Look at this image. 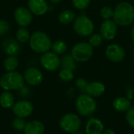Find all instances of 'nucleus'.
<instances>
[{
  "instance_id": "f257e3e1",
  "label": "nucleus",
  "mask_w": 134,
  "mask_h": 134,
  "mask_svg": "<svg viewBox=\"0 0 134 134\" xmlns=\"http://www.w3.org/2000/svg\"><path fill=\"white\" fill-rule=\"evenodd\" d=\"M114 21L121 26H128L134 21V7L127 2H122L114 10Z\"/></svg>"
},
{
  "instance_id": "f03ea898",
  "label": "nucleus",
  "mask_w": 134,
  "mask_h": 134,
  "mask_svg": "<svg viewBox=\"0 0 134 134\" xmlns=\"http://www.w3.org/2000/svg\"><path fill=\"white\" fill-rule=\"evenodd\" d=\"M29 44L31 49L34 52L37 53H44L50 49L53 43L46 33L37 31L31 35Z\"/></svg>"
},
{
  "instance_id": "7ed1b4c3",
  "label": "nucleus",
  "mask_w": 134,
  "mask_h": 134,
  "mask_svg": "<svg viewBox=\"0 0 134 134\" xmlns=\"http://www.w3.org/2000/svg\"><path fill=\"white\" fill-rule=\"evenodd\" d=\"M75 108L79 115L85 117H89L96 112L97 105L93 97L86 93H83L76 98Z\"/></svg>"
},
{
  "instance_id": "20e7f679",
  "label": "nucleus",
  "mask_w": 134,
  "mask_h": 134,
  "mask_svg": "<svg viewBox=\"0 0 134 134\" xmlns=\"http://www.w3.org/2000/svg\"><path fill=\"white\" fill-rule=\"evenodd\" d=\"M24 78L17 71H8L0 79V86L6 90H16L24 87Z\"/></svg>"
},
{
  "instance_id": "39448f33",
  "label": "nucleus",
  "mask_w": 134,
  "mask_h": 134,
  "mask_svg": "<svg viewBox=\"0 0 134 134\" xmlns=\"http://www.w3.org/2000/svg\"><path fill=\"white\" fill-rule=\"evenodd\" d=\"M81 125L82 122L80 118L74 113H68L63 115L59 121L60 127L64 131L69 133H77L79 130Z\"/></svg>"
},
{
  "instance_id": "423d86ee",
  "label": "nucleus",
  "mask_w": 134,
  "mask_h": 134,
  "mask_svg": "<svg viewBox=\"0 0 134 134\" xmlns=\"http://www.w3.org/2000/svg\"><path fill=\"white\" fill-rule=\"evenodd\" d=\"M93 53V46L87 42H79L74 46L71 56L79 62H85L90 59Z\"/></svg>"
},
{
  "instance_id": "0eeeda50",
  "label": "nucleus",
  "mask_w": 134,
  "mask_h": 134,
  "mask_svg": "<svg viewBox=\"0 0 134 134\" xmlns=\"http://www.w3.org/2000/svg\"><path fill=\"white\" fill-rule=\"evenodd\" d=\"M93 29L94 26L92 20L85 15H80L75 20L74 30L78 35L89 36L93 33Z\"/></svg>"
},
{
  "instance_id": "6e6552de",
  "label": "nucleus",
  "mask_w": 134,
  "mask_h": 134,
  "mask_svg": "<svg viewBox=\"0 0 134 134\" xmlns=\"http://www.w3.org/2000/svg\"><path fill=\"white\" fill-rule=\"evenodd\" d=\"M40 63L46 70L49 71H54L60 66V60L54 52L44 53L40 58Z\"/></svg>"
},
{
  "instance_id": "1a4fd4ad",
  "label": "nucleus",
  "mask_w": 134,
  "mask_h": 134,
  "mask_svg": "<svg viewBox=\"0 0 134 134\" xmlns=\"http://www.w3.org/2000/svg\"><path fill=\"white\" fill-rule=\"evenodd\" d=\"M14 18L16 24L22 27L29 26L32 22V13L28 8L20 6L14 11Z\"/></svg>"
},
{
  "instance_id": "9d476101",
  "label": "nucleus",
  "mask_w": 134,
  "mask_h": 134,
  "mask_svg": "<svg viewBox=\"0 0 134 134\" xmlns=\"http://www.w3.org/2000/svg\"><path fill=\"white\" fill-rule=\"evenodd\" d=\"M13 111L18 118H27L31 115L33 111V105L29 101L20 100L13 104Z\"/></svg>"
},
{
  "instance_id": "9b49d317",
  "label": "nucleus",
  "mask_w": 134,
  "mask_h": 134,
  "mask_svg": "<svg viewBox=\"0 0 134 134\" xmlns=\"http://www.w3.org/2000/svg\"><path fill=\"white\" fill-rule=\"evenodd\" d=\"M117 33L116 23L111 20H106L100 26V35L106 40L113 39Z\"/></svg>"
},
{
  "instance_id": "f8f14e48",
  "label": "nucleus",
  "mask_w": 134,
  "mask_h": 134,
  "mask_svg": "<svg viewBox=\"0 0 134 134\" xmlns=\"http://www.w3.org/2000/svg\"><path fill=\"white\" fill-rule=\"evenodd\" d=\"M106 57L113 62H120L125 57L123 48L117 44H112L106 49Z\"/></svg>"
},
{
  "instance_id": "ddd939ff",
  "label": "nucleus",
  "mask_w": 134,
  "mask_h": 134,
  "mask_svg": "<svg viewBox=\"0 0 134 134\" xmlns=\"http://www.w3.org/2000/svg\"><path fill=\"white\" fill-rule=\"evenodd\" d=\"M24 80L31 86H38L43 80L42 73L35 68H27L24 75Z\"/></svg>"
},
{
  "instance_id": "4468645a",
  "label": "nucleus",
  "mask_w": 134,
  "mask_h": 134,
  "mask_svg": "<svg viewBox=\"0 0 134 134\" xmlns=\"http://www.w3.org/2000/svg\"><path fill=\"white\" fill-rule=\"evenodd\" d=\"M27 6L32 14L41 16L48 10V4L46 0H28Z\"/></svg>"
},
{
  "instance_id": "2eb2a0df",
  "label": "nucleus",
  "mask_w": 134,
  "mask_h": 134,
  "mask_svg": "<svg viewBox=\"0 0 134 134\" xmlns=\"http://www.w3.org/2000/svg\"><path fill=\"white\" fill-rule=\"evenodd\" d=\"M104 130L103 122L97 118H90L86 125V134H102Z\"/></svg>"
},
{
  "instance_id": "dca6fc26",
  "label": "nucleus",
  "mask_w": 134,
  "mask_h": 134,
  "mask_svg": "<svg viewBox=\"0 0 134 134\" xmlns=\"http://www.w3.org/2000/svg\"><path fill=\"white\" fill-rule=\"evenodd\" d=\"M2 49L8 56H16L20 50V46L17 40L6 38L2 42Z\"/></svg>"
},
{
  "instance_id": "f3484780",
  "label": "nucleus",
  "mask_w": 134,
  "mask_h": 134,
  "mask_svg": "<svg viewBox=\"0 0 134 134\" xmlns=\"http://www.w3.org/2000/svg\"><path fill=\"white\" fill-rule=\"evenodd\" d=\"M105 91V86L102 82H93L88 83L87 87L86 89V94L93 97H97L101 96Z\"/></svg>"
},
{
  "instance_id": "a211bd4d",
  "label": "nucleus",
  "mask_w": 134,
  "mask_h": 134,
  "mask_svg": "<svg viewBox=\"0 0 134 134\" xmlns=\"http://www.w3.org/2000/svg\"><path fill=\"white\" fill-rule=\"evenodd\" d=\"M24 130V134H43L45 126L40 121H31L25 125Z\"/></svg>"
},
{
  "instance_id": "6ab92c4d",
  "label": "nucleus",
  "mask_w": 134,
  "mask_h": 134,
  "mask_svg": "<svg viewBox=\"0 0 134 134\" xmlns=\"http://www.w3.org/2000/svg\"><path fill=\"white\" fill-rule=\"evenodd\" d=\"M112 106L119 112H126L131 108V101L127 97H119L114 100Z\"/></svg>"
},
{
  "instance_id": "aec40b11",
  "label": "nucleus",
  "mask_w": 134,
  "mask_h": 134,
  "mask_svg": "<svg viewBox=\"0 0 134 134\" xmlns=\"http://www.w3.org/2000/svg\"><path fill=\"white\" fill-rule=\"evenodd\" d=\"M19 60L16 56H8L3 62L5 69L7 71H14L18 67Z\"/></svg>"
},
{
  "instance_id": "412c9836",
  "label": "nucleus",
  "mask_w": 134,
  "mask_h": 134,
  "mask_svg": "<svg viewBox=\"0 0 134 134\" xmlns=\"http://www.w3.org/2000/svg\"><path fill=\"white\" fill-rule=\"evenodd\" d=\"M0 104L4 108H10L14 104V97L9 92H4L0 96Z\"/></svg>"
},
{
  "instance_id": "4be33fe9",
  "label": "nucleus",
  "mask_w": 134,
  "mask_h": 134,
  "mask_svg": "<svg viewBox=\"0 0 134 134\" xmlns=\"http://www.w3.org/2000/svg\"><path fill=\"white\" fill-rule=\"evenodd\" d=\"M75 17V14L71 10H64L60 13L58 19L59 21L63 24H68L71 23Z\"/></svg>"
},
{
  "instance_id": "5701e85b",
  "label": "nucleus",
  "mask_w": 134,
  "mask_h": 134,
  "mask_svg": "<svg viewBox=\"0 0 134 134\" xmlns=\"http://www.w3.org/2000/svg\"><path fill=\"white\" fill-rule=\"evenodd\" d=\"M31 37V35L28 31L27 29H26L25 27H20L16 33V40L20 42V43H24L27 42V41H29Z\"/></svg>"
},
{
  "instance_id": "b1692460",
  "label": "nucleus",
  "mask_w": 134,
  "mask_h": 134,
  "mask_svg": "<svg viewBox=\"0 0 134 134\" xmlns=\"http://www.w3.org/2000/svg\"><path fill=\"white\" fill-rule=\"evenodd\" d=\"M74 58L71 55H67L65 57H63L62 61L60 62V65L62 67V68L64 69H70L71 71H74L76 68L75 61H74Z\"/></svg>"
},
{
  "instance_id": "393cba45",
  "label": "nucleus",
  "mask_w": 134,
  "mask_h": 134,
  "mask_svg": "<svg viewBox=\"0 0 134 134\" xmlns=\"http://www.w3.org/2000/svg\"><path fill=\"white\" fill-rule=\"evenodd\" d=\"M52 49L57 54H63L67 50V45L64 42L61 40L56 41L52 44Z\"/></svg>"
},
{
  "instance_id": "a878e982",
  "label": "nucleus",
  "mask_w": 134,
  "mask_h": 134,
  "mask_svg": "<svg viewBox=\"0 0 134 134\" xmlns=\"http://www.w3.org/2000/svg\"><path fill=\"white\" fill-rule=\"evenodd\" d=\"M59 77L61 80H63L64 82H69V81L72 80L74 78L73 71H71L70 69L62 68L59 73Z\"/></svg>"
},
{
  "instance_id": "bb28decb",
  "label": "nucleus",
  "mask_w": 134,
  "mask_h": 134,
  "mask_svg": "<svg viewBox=\"0 0 134 134\" xmlns=\"http://www.w3.org/2000/svg\"><path fill=\"white\" fill-rule=\"evenodd\" d=\"M25 122L24 120L22 119V118H16L13 119V121L12 122V126L16 130H19V131H21V130H24V127H25Z\"/></svg>"
},
{
  "instance_id": "cd10ccee",
  "label": "nucleus",
  "mask_w": 134,
  "mask_h": 134,
  "mask_svg": "<svg viewBox=\"0 0 134 134\" xmlns=\"http://www.w3.org/2000/svg\"><path fill=\"white\" fill-rule=\"evenodd\" d=\"M102 40H103V38L100 35L95 34L90 36V38H89V43L92 46L97 47V46H100V44L102 43Z\"/></svg>"
},
{
  "instance_id": "c85d7f7f",
  "label": "nucleus",
  "mask_w": 134,
  "mask_h": 134,
  "mask_svg": "<svg viewBox=\"0 0 134 134\" xmlns=\"http://www.w3.org/2000/svg\"><path fill=\"white\" fill-rule=\"evenodd\" d=\"M113 15H114V11L111 7L104 6L100 9V16L105 20L111 19V17H113Z\"/></svg>"
},
{
  "instance_id": "c756f323",
  "label": "nucleus",
  "mask_w": 134,
  "mask_h": 134,
  "mask_svg": "<svg viewBox=\"0 0 134 134\" xmlns=\"http://www.w3.org/2000/svg\"><path fill=\"white\" fill-rule=\"evenodd\" d=\"M73 5L78 9H86L90 3V0H71Z\"/></svg>"
},
{
  "instance_id": "7c9ffc66",
  "label": "nucleus",
  "mask_w": 134,
  "mask_h": 134,
  "mask_svg": "<svg viewBox=\"0 0 134 134\" xmlns=\"http://www.w3.org/2000/svg\"><path fill=\"white\" fill-rule=\"evenodd\" d=\"M126 122L131 126L132 128L134 129V108L131 107L127 111L126 115Z\"/></svg>"
},
{
  "instance_id": "2f4dec72",
  "label": "nucleus",
  "mask_w": 134,
  "mask_h": 134,
  "mask_svg": "<svg viewBox=\"0 0 134 134\" xmlns=\"http://www.w3.org/2000/svg\"><path fill=\"white\" fill-rule=\"evenodd\" d=\"M75 85L79 89V90L81 92H86V89L87 87L88 83H87V82L84 79L79 78V79H78L75 81Z\"/></svg>"
},
{
  "instance_id": "473e14b6",
  "label": "nucleus",
  "mask_w": 134,
  "mask_h": 134,
  "mask_svg": "<svg viewBox=\"0 0 134 134\" xmlns=\"http://www.w3.org/2000/svg\"><path fill=\"white\" fill-rule=\"evenodd\" d=\"M9 30V24L5 20H0V35H5Z\"/></svg>"
},
{
  "instance_id": "72a5a7b5",
  "label": "nucleus",
  "mask_w": 134,
  "mask_h": 134,
  "mask_svg": "<svg viewBox=\"0 0 134 134\" xmlns=\"http://www.w3.org/2000/svg\"><path fill=\"white\" fill-rule=\"evenodd\" d=\"M102 134H116L115 132L112 130V129H108L106 130H104Z\"/></svg>"
},
{
  "instance_id": "f704fd0d",
  "label": "nucleus",
  "mask_w": 134,
  "mask_h": 134,
  "mask_svg": "<svg viewBox=\"0 0 134 134\" xmlns=\"http://www.w3.org/2000/svg\"><path fill=\"white\" fill-rule=\"evenodd\" d=\"M127 98L130 99V100L133 98V91L132 90L128 91V93H127Z\"/></svg>"
},
{
  "instance_id": "c9c22d12",
  "label": "nucleus",
  "mask_w": 134,
  "mask_h": 134,
  "mask_svg": "<svg viewBox=\"0 0 134 134\" xmlns=\"http://www.w3.org/2000/svg\"><path fill=\"white\" fill-rule=\"evenodd\" d=\"M131 37H132V39H133V41L134 42V26L133 27V28H132V31H131Z\"/></svg>"
},
{
  "instance_id": "e433bc0d",
  "label": "nucleus",
  "mask_w": 134,
  "mask_h": 134,
  "mask_svg": "<svg viewBox=\"0 0 134 134\" xmlns=\"http://www.w3.org/2000/svg\"><path fill=\"white\" fill-rule=\"evenodd\" d=\"M51 2H53V3H59V2H60L62 0H49Z\"/></svg>"
},
{
  "instance_id": "4c0bfd02",
  "label": "nucleus",
  "mask_w": 134,
  "mask_h": 134,
  "mask_svg": "<svg viewBox=\"0 0 134 134\" xmlns=\"http://www.w3.org/2000/svg\"><path fill=\"white\" fill-rule=\"evenodd\" d=\"M133 55H134V51H133Z\"/></svg>"
}]
</instances>
